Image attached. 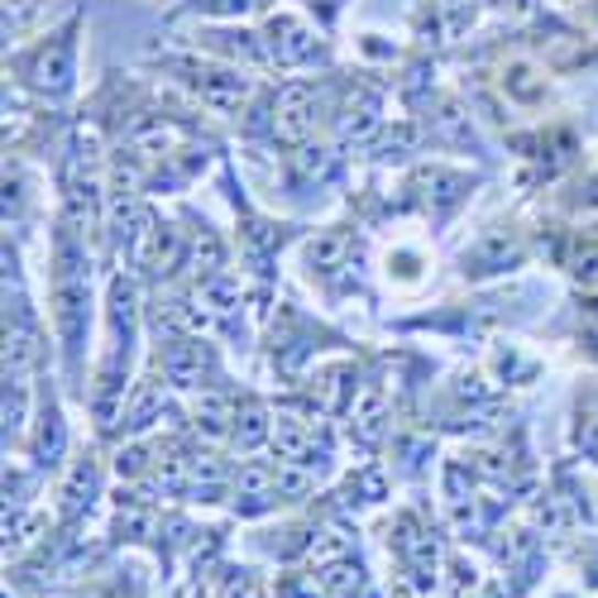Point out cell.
I'll list each match as a JSON object with an SVG mask.
<instances>
[{
	"label": "cell",
	"mask_w": 598,
	"mask_h": 598,
	"mask_svg": "<svg viewBox=\"0 0 598 598\" xmlns=\"http://www.w3.org/2000/svg\"><path fill=\"white\" fill-rule=\"evenodd\" d=\"M53 316H58V336L67 355L77 359L81 336H87V254L77 249V230H58V273H53Z\"/></svg>",
	"instance_id": "1"
},
{
	"label": "cell",
	"mask_w": 598,
	"mask_h": 598,
	"mask_svg": "<svg viewBox=\"0 0 598 598\" xmlns=\"http://www.w3.org/2000/svg\"><path fill=\"white\" fill-rule=\"evenodd\" d=\"M73 63H77V24H67V30H58V34H53L48 44L30 58L34 87L48 91V96H63L67 87H73Z\"/></svg>",
	"instance_id": "2"
},
{
	"label": "cell",
	"mask_w": 598,
	"mask_h": 598,
	"mask_svg": "<svg viewBox=\"0 0 598 598\" xmlns=\"http://www.w3.org/2000/svg\"><path fill=\"white\" fill-rule=\"evenodd\" d=\"M177 73H183L187 87L197 91L206 106H216V110H240V106H244V96H249V77H240V73H226V67L183 63V67H177Z\"/></svg>",
	"instance_id": "3"
},
{
	"label": "cell",
	"mask_w": 598,
	"mask_h": 598,
	"mask_svg": "<svg viewBox=\"0 0 598 598\" xmlns=\"http://www.w3.org/2000/svg\"><path fill=\"white\" fill-rule=\"evenodd\" d=\"M316 124V87L307 81H292V87L278 91L273 101V134L287 139V144H302Z\"/></svg>",
	"instance_id": "4"
},
{
	"label": "cell",
	"mask_w": 598,
	"mask_h": 598,
	"mask_svg": "<svg viewBox=\"0 0 598 598\" xmlns=\"http://www.w3.org/2000/svg\"><path fill=\"white\" fill-rule=\"evenodd\" d=\"M269 53L283 67H297V63H312L316 53H322V44H316V34L307 30V24H302L297 15H273L269 20Z\"/></svg>",
	"instance_id": "5"
},
{
	"label": "cell",
	"mask_w": 598,
	"mask_h": 598,
	"mask_svg": "<svg viewBox=\"0 0 598 598\" xmlns=\"http://www.w3.org/2000/svg\"><path fill=\"white\" fill-rule=\"evenodd\" d=\"M163 373H168L173 383H202L206 373V350L197 340H168L163 345Z\"/></svg>",
	"instance_id": "6"
},
{
	"label": "cell",
	"mask_w": 598,
	"mask_h": 598,
	"mask_svg": "<svg viewBox=\"0 0 598 598\" xmlns=\"http://www.w3.org/2000/svg\"><path fill=\"white\" fill-rule=\"evenodd\" d=\"M235 493H240V508L244 512L269 508L273 493H278V469H269V465H240V475H235Z\"/></svg>",
	"instance_id": "7"
},
{
	"label": "cell",
	"mask_w": 598,
	"mask_h": 598,
	"mask_svg": "<svg viewBox=\"0 0 598 598\" xmlns=\"http://www.w3.org/2000/svg\"><path fill=\"white\" fill-rule=\"evenodd\" d=\"M522 259V244H518V235H508V230H493V235H483L479 249H475V273H498V269H508V263H518Z\"/></svg>",
	"instance_id": "8"
},
{
	"label": "cell",
	"mask_w": 598,
	"mask_h": 598,
	"mask_svg": "<svg viewBox=\"0 0 598 598\" xmlns=\"http://www.w3.org/2000/svg\"><path fill=\"white\" fill-rule=\"evenodd\" d=\"M398 551L416 565V575H431V569H436V541H431L412 518L398 522Z\"/></svg>",
	"instance_id": "9"
},
{
	"label": "cell",
	"mask_w": 598,
	"mask_h": 598,
	"mask_svg": "<svg viewBox=\"0 0 598 598\" xmlns=\"http://www.w3.org/2000/svg\"><path fill=\"white\" fill-rule=\"evenodd\" d=\"M503 91L522 106H536L541 96H546V77H541L532 63H508L503 67Z\"/></svg>",
	"instance_id": "10"
},
{
	"label": "cell",
	"mask_w": 598,
	"mask_h": 598,
	"mask_svg": "<svg viewBox=\"0 0 598 598\" xmlns=\"http://www.w3.org/2000/svg\"><path fill=\"white\" fill-rule=\"evenodd\" d=\"M130 149H134V154H144V159H159V154L168 159L173 130L159 116H144V120H134V130H130Z\"/></svg>",
	"instance_id": "11"
},
{
	"label": "cell",
	"mask_w": 598,
	"mask_h": 598,
	"mask_svg": "<svg viewBox=\"0 0 598 598\" xmlns=\"http://www.w3.org/2000/svg\"><path fill=\"white\" fill-rule=\"evenodd\" d=\"M383 412H388V402H383V393L379 388H365L359 393V402H355V436L359 441H379L383 436Z\"/></svg>",
	"instance_id": "12"
},
{
	"label": "cell",
	"mask_w": 598,
	"mask_h": 598,
	"mask_svg": "<svg viewBox=\"0 0 598 598\" xmlns=\"http://www.w3.org/2000/svg\"><path fill=\"white\" fill-rule=\"evenodd\" d=\"M345 254H350V235L345 230H326V235H316V240L307 244V263L312 269H322V273H336Z\"/></svg>",
	"instance_id": "13"
},
{
	"label": "cell",
	"mask_w": 598,
	"mask_h": 598,
	"mask_svg": "<svg viewBox=\"0 0 598 598\" xmlns=\"http://www.w3.org/2000/svg\"><path fill=\"white\" fill-rule=\"evenodd\" d=\"M91 493H96V465L77 460L73 475H67V483H63V512H67V518H77V512L91 503Z\"/></svg>",
	"instance_id": "14"
},
{
	"label": "cell",
	"mask_w": 598,
	"mask_h": 598,
	"mask_svg": "<svg viewBox=\"0 0 598 598\" xmlns=\"http://www.w3.org/2000/svg\"><path fill=\"white\" fill-rule=\"evenodd\" d=\"M269 412L259 407V402H244L240 412H235V445H240V450H254V445L269 436Z\"/></svg>",
	"instance_id": "15"
},
{
	"label": "cell",
	"mask_w": 598,
	"mask_h": 598,
	"mask_svg": "<svg viewBox=\"0 0 598 598\" xmlns=\"http://www.w3.org/2000/svg\"><path fill=\"white\" fill-rule=\"evenodd\" d=\"M416 187L426 192L431 202H441V206H450L460 192L469 187L465 183V173H445V168H426V173H416Z\"/></svg>",
	"instance_id": "16"
},
{
	"label": "cell",
	"mask_w": 598,
	"mask_h": 598,
	"mask_svg": "<svg viewBox=\"0 0 598 598\" xmlns=\"http://www.w3.org/2000/svg\"><path fill=\"white\" fill-rule=\"evenodd\" d=\"M230 416H235V402L220 398V393H206V398L197 402V426L206 431V436H226Z\"/></svg>",
	"instance_id": "17"
},
{
	"label": "cell",
	"mask_w": 598,
	"mask_h": 598,
	"mask_svg": "<svg viewBox=\"0 0 598 598\" xmlns=\"http://www.w3.org/2000/svg\"><path fill=\"white\" fill-rule=\"evenodd\" d=\"M159 407H163V383L159 379H144V383H139V393H134V402H130V412H124V426L139 431Z\"/></svg>",
	"instance_id": "18"
},
{
	"label": "cell",
	"mask_w": 598,
	"mask_h": 598,
	"mask_svg": "<svg viewBox=\"0 0 598 598\" xmlns=\"http://www.w3.org/2000/svg\"><path fill=\"white\" fill-rule=\"evenodd\" d=\"M373 124H379V101H373L369 91H359V101H350V110H345V139H365Z\"/></svg>",
	"instance_id": "19"
},
{
	"label": "cell",
	"mask_w": 598,
	"mask_h": 598,
	"mask_svg": "<svg viewBox=\"0 0 598 598\" xmlns=\"http://www.w3.org/2000/svg\"><path fill=\"white\" fill-rule=\"evenodd\" d=\"M292 168H297L302 177H307V183H322V177H330V168H336V163H330V154L326 149H297V154H292Z\"/></svg>",
	"instance_id": "20"
},
{
	"label": "cell",
	"mask_w": 598,
	"mask_h": 598,
	"mask_svg": "<svg viewBox=\"0 0 598 598\" xmlns=\"http://www.w3.org/2000/svg\"><path fill=\"white\" fill-rule=\"evenodd\" d=\"M312 489V475L302 469L297 460H283L278 465V498H302Z\"/></svg>",
	"instance_id": "21"
},
{
	"label": "cell",
	"mask_w": 598,
	"mask_h": 598,
	"mask_svg": "<svg viewBox=\"0 0 598 598\" xmlns=\"http://www.w3.org/2000/svg\"><path fill=\"white\" fill-rule=\"evenodd\" d=\"M149 526H154V512H149V508H139V503L120 508V518H116V532H120V536L139 541V536H149Z\"/></svg>",
	"instance_id": "22"
},
{
	"label": "cell",
	"mask_w": 598,
	"mask_h": 598,
	"mask_svg": "<svg viewBox=\"0 0 598 598\" xmlns=\"http://www.w3.org/2000/svg\"><path fill=\"white\" fill-rule=\"evenodd\" d=\"M322 584L336 598H355L359 594V569L355 565H330V569H322Z\"/></svg>",
	"instance_id": "23"
},
{
	"label": "cell",
	"mask_w": 598,
	"mask_h": 598,
	"mask_svg": "<svg viewBox=\"0 0 598 598\" xmlns=\"http://www.w3.org/2000/svg\"><path fill=\"white\" fill-rule=\"evenodd\" d=\"M34 450H39V460H53V455L63 450V426H58V416H44V426H39V441H34Z\"/></svg>",
	"instance_id": "24"
},
{
	"label": "cell",
	"mask_w": 598,
	"mask_h": 598,
	"mask_svg": "<svg viewBox=\"0 0 598 598\" xmlns=\"http://www.w3.org/2000/svg\"><path fill=\"white\" fill-rule=\"evenodd\" d=\"M345 388H350V369H326L322 373V402L326 407H340V398H345Z\"/></svg>",
	"instance_id": "25"
},
{
	"label": "cell",
	"mask_w": 598,
	"mask_h": 598,
	"mask_svg": "<svg viewBox=\"0 0 598 598\" xmlns=\"http://www.w3.org/2000/svg\"><path fill=\"white\" fill-rule=\"evenodd\" d=\"M192 254H197L202 273H216V269H220V244H216V235H211V230H202V235H197V244H192Z\"/></svg>",
	"instance_id": "26"
},
{
	"label": "cell",
	"mask_w": 598,
	"mask_h": 598,
	"mask_svg": "<svg viewBox=\"0 0 598 598\" xmlns=\"http://www.w3.org/2000/svg\"><path fill=\"white\" fill-rule=\"evenodd\" d=\"M569 269H575V278H579L584 287H598V244L579 249V254H575V263H569Z\"/></svg>",
	"instance_id": "27"
},
{
	"label": "cell",
	"mask_w": 598,
	"mask_h": 598,
	"mask_svg": "<svg viewBox=\"0 0 598 598\" xmlns=\"http://www.w3.org/2000/svg\"><path fill=\"white\" fill-rule=\"evenodd\" d=\"M575 441H579V450H584V455H598V412H579Z\"/></svg>",
	"instance_id": "28"
},
{
	"label": "cell",
	"mask_w": 598,
	"mask_h": 598,
	"mask_svg": "<svg viewBox=\"0 0 598 598\" xmlns=\"http://www.w3.org/2000/svg\"><path fill=\"white\" fill-rule=\"evenodd\" d=\"M149 469V450L144 445H130V450H120V475L124 479H139Z\"/></svg>",
	"instance_id": "29"
},
{
	"label": "cell",
	"mask_w": 598,
	"mask_h": 598,
	"mask_svg": "<svg viewBox=\"0 0 598 598\" xmlns=\"http://www.w3.org/2000/svg\"><path fill=\"white\" fill-rule=\"evenodd\" d=\"M340 555H350V541H345V536H330V541H322V546H316L312 551V565H330V561H340Z\"/></svg>",
	"instance_id": "30"
},
{
	"label": "cell",
	"mask_w": 598,
	"mask_h": 598,
	"mask_svg": "<svg viewBox=\"0 0 598 598\" xmlns=\"http://www.w3.org/2000/svg\"><path fill=\"white\" fill-rule=\"evenodd\" d=\"M441 134H450V139H469V124H465V116L455 106H445L441 110Z\"/></svg>",
	"instance_id": "31"
},
{
	"label": "cell",
	"mask_w": 598,
	"mask_h": 598,
	"mask_svg": "<svg viewBox=\"0 0 598 598\" xmlns=\"http://www.w3.org/2000/svg\"><path fill=\"white\" fill-rule=\"evenodd\" d=\"M244 6H254V0H206V10H216V15H240Z\"/></svg>",
	"instance_id": "32"
},
{
	"label": "cell",
	"mask_w": 598,
	"mask_h": 598,
	"mask_svg": "<svg viewBox=\"0 0 598 598\" xmlns=\"http://www.w3.org/2000/svg\"><path fill=\"white\" fill-rule=\"evenodd\" d=\"M589 326H598V302H594V307H589Z\"/></svg>",
	"instance_id": "33"
}]
</instances>
